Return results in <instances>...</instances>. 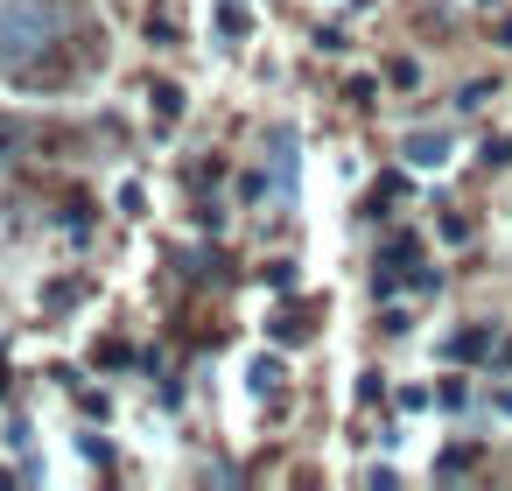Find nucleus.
<instances>
[{
	"instance_id": "obj_1",
	"label": "nucleus",
	"mask_w": 512,
	"mask_h": 491,
	"mask_svg": "<svg viewBox=\"0 0 512 491\" xmlns=\"http://www.w3.org/2000/svg\"><path fill=\"white\" fill-rule=\"evenodd\" d=\"M57 36H64V15L43 8V0H15V8H0V64H29Z\"/></svg>"
},
{
	"instance_id": "obj_2",
	"label": "nucleus",
	"mask_w": 512,
	"mask_h": 491,
	"mask_svg": "<svg viewBox=\"0 0 512 491\" xmlns=\"http://www.w3.org/2000/svg\"><path fill=\"white\" fill-rule=\"evenodd\" d=\"M295 176H302L295 127H274V134H267V176H253V190H267V183H274V197H295Z\"/></svg>"
},
{
	"instance_id": "obj_3",
	"label": "nucleus",
	"mask_w": 512,
	"mask_h": 491,
	"mask_svg": "<svg viewBox=\"0 0 512 491\" xmlns=\"http://www.w3.org/2000/svg\"><path fill=\"white\" fill-rule=\"evenodd\" d=\"M414 169H442L449 162V134H407V148H400Z\"/></svg>"
},
{
	"instance_id": "obj_4",
	"label": "nucleus",
	"mask_w": 512,
	"mask_h": 491,
	"mask_svg": "<svg viewBox=\"0 0 512 491\" xmlns=\"http://www.w3.org/2000/svg\"><path fill=\"white\" fill-rule=\"evenodd\" d=\"M148 99H155V120H162V127H176V120H183V85H155Z\"/></svg>"
},
{
	"instance_id": "obj_5",
	"label": "nucleus",
	"mask_w": 512,
	"mask_h": 491,
	"mask_svg": "<svg viewBox=\"0 0 512 491\" xmlns=\"http://www.w3.org/2000/svg\"><path fill=\"white\" fill-rule=\"evenodd\" d=\"M246 386H253V393H274V386H281V358H253V365H246Z\"/></svg>"
},
{
	"instance_id": "obj_6",
	"label": "nucleus",
	"mask_w": 512,
	"mask_h": 491,
	"mask_svg": "<svg viewBox=\"0 0 512 491\" xmlns=\"http://www.w3.org/2000/svg\"><path fill=\"white\" fill-rule=\"evenodd\" d=\"M8 141H15V134H8V127H0V162H8Z\"/></svg>"
}]
</instances>
